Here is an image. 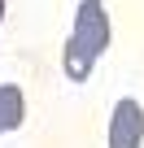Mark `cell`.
I'll return each mask as SVG.
<instances>
[{"label": "cell", "mask_w": 144, "mask_h": 148, "mask_svg": "<svg viewBox=\"0 0 144 148\" xmlns=\"http://www.w3.org/2000/svg\"><path fill=\"white\" fill-rule=\"evenodd\" d=\"M26 118V100H22V87L18 83H0V135L18 131Z\"/></svg>", "instance_id": "3957f363"}, {"label": "cell", "mask_w": 144, "mask_h": 148, "mask_svg": "<svg viewBox=\"0 0 144 148\" xmlns=\"http://www.w3.org/2000/svg\"><path fill=\"white\" fill-rule=\"evenodd\" d=\"M105 144L109 148H140L144 144V105L122 96L109 113V131H105Z\"/></svg>", "instance_id": "7a4b0ae2"}, {"label": "cell", "mask_w": 144, "mask_h": 148, "mask_svg": "<svg viewBox=\"0 0 144 148\" xmlns=\"http://www.w3.org/2000/svg\"><path fill=\"white\" fill-rule=\"evenodd\" d=\"M0 22H5V0H0Z\"/></svg>", "instance_id": "277c9868"}, {"label": "cell", "mask_w": 144, "mask_h": 148, "mask_svg": "<svg viewBox=\"0 0 144 148\" xmlns=\"http://www.w3.org/2000/svg\"><path fill=\"white\" fill-rule=\"evenodd\" d=\"M109 52V13L105 0H79L74 9V26H70L65 52H61V70L70 83H88L92 65Z\"/></svg>", "instance_id": "6da1fadb"}]
</instances>
